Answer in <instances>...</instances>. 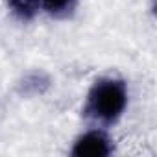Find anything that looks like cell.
<instances>
[{
    "mask_svg": "<svg viewBox=\"0 0 157 157\" xmlns=\"http://www.w3.org/2000/svg\"><path fill=\"white\" fill-rule=\"evenodd\" d=\"M128 104V89L126 83L117 78H102L98 80L89 94L85 115L102 124H113L120 118Z\"/></svg>",
    "mask_w": 157,
    "mask_h": 157,
    "instance_id": "obj_1",
    "label": "cell"
},
{
    "mask_svg": "<svg viewBox=\"0 0 157 157\" xmlns=\"http://www.w3.org/2000/svg\"><path fill=\"white\" fill-rule=\"evenodd\" d=\"M113 151V144L102 131H89L78 139L70 150L76 157H104Z\"/></svg>",
    "mask_w": 157,
    "mask_h": 157,
    "instance_id": "obj_2",
    "label": "cell"
},
{
    "mask_svg": "<svg viewBox=\"0 0 157 157\" xmlns=\"http://www.w3.org/2000/svg\"><path fill=\"white\" fill-rule=\"evenodd\" d=\"M11 13L21 21H32L39 11V0H8Z\"/></svg>",
    "mask_w": 157,
    "mask_h": 157,
    "instance_id": "obj_3",
    "label": "cell"
},
{
    "mask_svg": "<svg viewBox=\"0 0 157 157\" xmlns=\"http://www.w3.org/2000/svg\"><path fill=\"white\" fill-rule=\"evenodd\" d=\"M41 4L50 15H65L74 8L76 0H41Z\"/></svg>",
    "mask_w": 157,
    "mask_h": 157,
    "instance_id": "obj_4",
    "label": "cell"
}]
</instances>
